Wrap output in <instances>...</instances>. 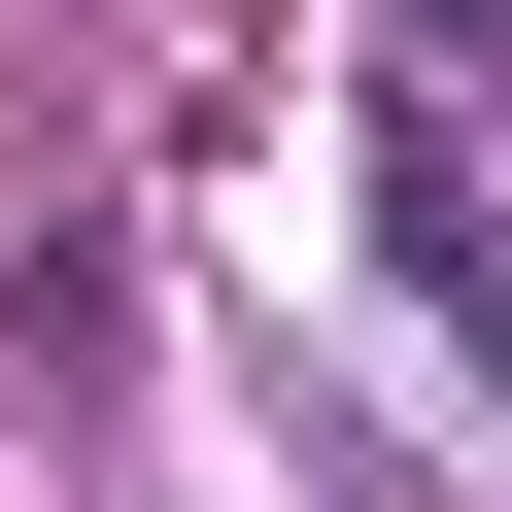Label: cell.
I'll return each mask as SVG.
<instances>
[{"label": "cell", "instance_id": "cell-1", "mask_svg": "<svg viewBox=\"0 0 512 512\" xmlns=\"http://www.w3.org/2000/svg\"><path fill=\"white\" fill-rule=\"evenodd\" d=\"M410 35H512V0H410Z\"/></svg>", "mask_w": 512, "mask_h": 512}]
</instances>
